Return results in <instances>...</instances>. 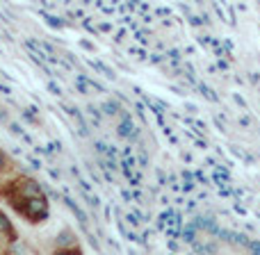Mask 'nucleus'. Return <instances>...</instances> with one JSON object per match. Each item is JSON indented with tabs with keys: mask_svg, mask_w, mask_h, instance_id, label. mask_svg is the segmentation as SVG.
<instances>
[{
	"mask_svg": "<svg viewBox=\"0 0 260 255\" xmlns=\"http://www.w3.org/2000/svg\"><path fill=\"white\" fill-rule=\"evenodd\" d=\"M48 212H50V203L46 196H39V198H30L25 205L21 207L18 214L23 219H27L30 224H41V221L48 219Z\"/></svg>",
	"mask_w": 260,
	"mask_h": 255,
	"instance_id": "1",
	"label": "nucleus"
},
{
	"mask_svg": "<svg viewBox=\"0 0 260 255\" xmlns=\"http://www.w3.org/2000/svg\"><path fill=\"white\" fill-rule=\"evenodd\" d=\"M0 235H3V237H7V242H16V239H18L16 230H14L12 221L7 219V214H5V212H0Z\"/></svg>",
	"mask_w": 260,
	"mask_h": 255,
	"instance_id": "2",
	"label": "nucleus"
},
{
	"mask_svg": "<svg viewBox=\"0 0 260 255\" xmlns=\"http://www.w3.org/2000/svg\"><path fill=\"white\" fill-rule=\"evenodd\" d=\"M55 246H57V248H73V246H78L76 235H73L71 230H64V233H59V235H57V242H55Z\"/></svg>",
	"mask_w": 260,
	"mask_h": 255,
	"instance_id": "3",
	"label": "nucleus"
},
{
	"mask_svg": "<svg viewBox=\"0 0 260 255\" xmlns=\"http://www.w3.org/2000/svg\"><path fill=\"white\" fill-rule=\"evenodd\" d=\"M7 128L12 130V132L16 134V137H21L25 143H30V146H35V141H32V137H30V134H27V132H25V130H23L21 126H18L16 121H9V119H7Z\"/></svg>",
	"mask_w": 260,
	"mask_h": 255,
	"instance_id": "4",
	"label": "nucleus"
},
{
	"mask_svg": "<svg viewBox=\"0 0 260 255\" xmlns=\"http://www.w3.org/2000/svg\"><path fill=\"white\" fill-rule=\"evenodd\" d=\"M62 201H64V205H67V207H69V210H71V212H73V214H76V216H78V219H80V221H87V216H85V214H82V210H80V207H78V205H76V203H73V201H71V198H69V196H62Z\"/></svg>",
	"mask_w": 260,
	"mask_h": 255,
	"instance_id": "5",
	"label": "nucleus"
},
{
	"mask_svg": "<svg viewBox=\"0 0 260 255\" xmlns=\"http://www.w3.org/2000/svg\"><path fill=\"white\" fill-rule=\"evenodd\" d=\"M9 169H12V160H9V155L3 151V148H0V175L7 173Z\"/></svg>",
	"mask_w": 260,
	"mask_h": 255,
	"instance_id": "6",
	"label": "nucleus"
},
{
	"mask_svg": "<svg viewBox=\"0 0 260 255\" xmlns=\"http://www.w3.org/2000/svg\"><path fill=\"white\" fill-rule=\"evenodd\" d=\"M41 16H44V21H46V23H48V25H50V27H64V23H62V21H59V18H57V16H50V14H48V12H41Z\"/></svg>",
	"mask_w": 260,
	"mask_h": 255,
	"instance_id": "7",
	"label": "nucleus"
},
{
	"mask_svg": "<svg viewBox=\"0 0 260 255\" xmlns=\"http://www.w3.org/2000/svg\"><path fill=\"white\" fill-rule=\"evenodd\" d=\"M21 119L25 123H30V126H41V121H39V117H35V114H30L27 110H23L21 112Z\"/></svg>",
	"mask_w": 260,
	"mask_h": 255,
	"instance_id": "8",
	"label": "nucleus"
},
{
	"mask_svg": "<svg viewBox=\"0 0 260 255\" xmlns=\"http://www.w3.org/2000/svg\"><path fill=\"white\" fill-rule=\"evenodd\" d=\"M53 255H82V251L78 246H73V248H55Z\"/></svg>",
	"mask_w": 260,
	"mask_h": 255,
	"instance_id": "9",
	"label": "nucleus"
},
{
	"mask_svg": "<svg viewBox=\"0 0 260 255\" xmlns=\"http://www.w3.org/2000/svg\"><path fill=\"white\" fill-rule=\"evenodd\" d=\"M76 87L80 89V94H87V91H89V80H85V78L78 76L76 78Z\"/></svg>",
	"mask_w": 260,
	"mask_h": 255,
	"instance_id": "10",
	"label": "nucleus"
},
{
	"mask_svg": "<svg viewBox=\"0 0 260 255\" xmlns=\"http://www.w3.org/2000/svg\"><path fill=\"white\" fill-rule=\"evenodd\" d=\"M46 89H48V91H50V94H53V96H62V94H64V91L59 89V87L55 85V82H50V80L46 82Z\"/></svg>",
	"mask_w": 260,
	"mask_h": 255,
	"instance_id": "11",
	"label": "nucleus"
},
{
	"mask_svg": "<svg viewBox=\"0 0 260 255\" xmlns=\"http://www.w3.org/2000/svg\"><path fill=\"white\" fill-rule=\"evenodd\" d=\"M25 162H27V164H30V166H32V169H44V166H41V162H39V160H37V157L27 155V153H25Z\"/></svg>",
	"mask_w": 260,
	"mask_h": 255,
	"instance_id": "12",
	"label": "nucleus"
},
{
	"mask_svg": "<svg viewBox=\"0 0 260 255\" xmlns=\"http://www.w3.org/2000/svg\"><path fill=\"white\" fill-rule=\"evenodd\" d=\"M23 110H27V112L30 114H35V117H39V107H37V105H25V107Z\"/></svg>",
	"mask_w": 260,
	"mask_h": 255,
	"instance_id": "13",
	"label": "nucleus"
},
{
	"mask_svg": "<svg viewBox=\"0 0 260 255\" xmlns=\"http://www.w3.org/2000/svg\"><path fill=\"white\" fill-rule=\"evenodd\" d=\"M0 94L9 96V94H12V87H9V85H3V82H0Z\"/></svg>",
	"mask_w": 260,
	"mask_h": 255,
	"instance_id": "14",
	"label": "nucleus"
}]
</instances>
